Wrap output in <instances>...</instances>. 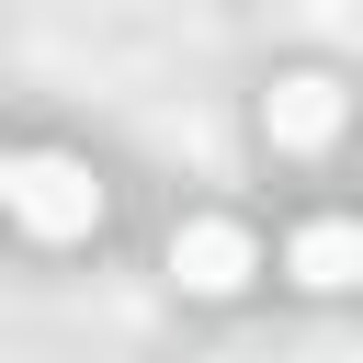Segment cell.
Segmentation results:
<instances>
[{"instance_id":"277c9868","label":"cell","mask_w":363,"mask_h":363,"mask_svg":"<svg viewBox=\"0 0 363 363\" xmlns=\"http://www.w3.org/2000/svg\"><path fill=\"white\" fill-rule=\"evenodd\" d=\"M284 272H295L306 295L363 284V216H306V227H295V250H284Z\"/></svg>"},{"instance_id":"6da1fadb","label":"cell","mask_w":363,"mask_h":363,"mask_svg":"<svg viewBox=\"0 0 363 363\" xmlns=\"http://www.w3.org/2000/svg\"><path fill=\"white\" fill-rule=\"evenodd\" d=\"M11 216H23V238H91L102 227V182L68 159V147H34V159H11Z\"/></svg>"},{"instance_id":"5b68a950","label":"cell","mask_w":363,"mask_h":363,"mask_svg":"<svg viewBox=\"0 0 363 363\" xmlns=\"http://www.w3.org/2000/svg\"><path fill=\"white\" fill-rule=\"evenodd\" d=\"M0 204H11V147H0Z\"/></svg>"},{"instance_id":"3957f363","label":"cell","mask_w":363,"mask_h":363,"mask_svg":"<svg viewBox=\"0 0 363 363\" xmlns=\"http://www.w3.org/2000/svg\"><path fill=\"white\" fill-rule=\"evenodd\" d=\"M340 113H352V102H340L329 68H284V79L261 91V136H272L284 159H318V147L340 136Z\"/></svg>"},{"instance_id":"7a4b0ae2","label":"cell","mask_w":363,"mask_h":363,"mask_svg":"<svg viewBox=\"0 0 363 363\" xmlns=\"http://www.w3.org/2000/svg\"><path fill=\"white\" fill-rule=\"evenodd\" d=\"M250 272H261V250H250V227L238 216H193V227H170V284L182 295H250Z\"/></svg>"}]
</instances>
